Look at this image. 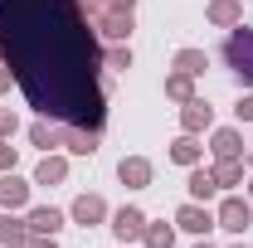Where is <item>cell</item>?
I'll return each instance as SVG.
<instances>
[{
  "label": "cell",
  "mask_w": 253,
  "mask_h": 248,
  "mask_svg": "<svg viewBox=\"0 0 253 248\" xmlns=\"http://www.w3.org/2000/svg\"><path fill=\"white\" fill-rule=\"evenodd\" d=\"M0 63L39 117L102 131L112 97L107 63L78 0H0Z\"/></svg>",
  "instance_id": "1"
},
{
  "label": "cell",
  "mask_w": 253,
  "mask_h": 248,
  "mask_svg": "<svg viewBox=\"0 0 253 248\" xmlns=\"http://www.w3.org/2000/svg\"><path fill=\"white\" fill-rule=\"evenodd\" d=\"M88 25L97 30L102 44H126L136 30V0H78Z\"/></svg>",
  "instance_id": "2"
},
{
  "label": "cell",
  "mask_w": 253,
  "mask_h": 248,
  "mask_svg": "<svg viewBox=\"0 0 253 248\" xmlns=\"http://www.w3.org/2000/svg\"><path fill=\"white\" fill-rule=\"evenodd\" d=\"M219 59L229 63V73H234L239 83H249V88H253V30H249V25H234V30L224 34Z\"/></svg>",
  "instance_id": "3"
},
{
  "label": "cell",
  "mask_w": 253,
  "mask_h": 248,
  "mask_svg": "<svg viewBox=\"0 0 253 248\" xmlns=\"http://www.w3.org/2000/svg\"><path fill=\"white\" fill-rule=\"evenodd\" d=\"M214 224H219L224 234H249V229H253V200H244V195H224L219 209H214Z\"/></svg>",
  "instance_id": "4"
},
{
  "label": "cell",
  "mask_w": 253,
  "mask_h": 248,
  "mask_svg": "<svg viewBox=\"0 0 253 248\" xmlns=\"http://www.w3.org/2000/svg\"><path fill=\"white\" fill-rule=\"evenodd\" d=\"M175 229H185L195 239H210V229H219V224H214V209H205L200 200H190V205L175 209Z\"/></svg>",
  "instance_id": "5"
},
{
  "label": "cell",
  "mask_w": 253,
  "mask_h": 248,
  "mask_svg": "<svg viewBox=\"0 0 253 248\" xmlns=\"http://www.w3.org/2000/svg\"><path fill=\"white\" fill-rule=\"evenodd\" d=\"M117 180H122L126 190H146L156 180V165H151L146 156H122V161H117Z\"/></svg>",
  "instance_id": "6"
},
{
  "label": "cell",
  "mask_w": 253,
  "mask_h": 248,
  "mask_svg": "<svg viewBox=\"0 0 253 248\" xmlns=\"http://www.w3.org/2000/svg\"><path fill=\"white\" fill-rule=\"evenodd\" d=\"M59 146L68 156H93L102 146V131H93V126H59Z\"/></svg>",
  "instance_id": "7"
},
{
  "label": "cell",
  "mask_w": 253,
  "mask_h": 248,
  "mask_svg": "<svg viewBox=\"0 0 253 248\" xmlns=\"http://www.w3.org/2000/svg\"><path fill=\"white\" fill-rule=\"evenodd\" d=\"M210 126H214V107H210L205 97H190V102H180V131L200 136V131H210Z\"/></svg>",
  "instance_id": "8"
},
{
  "label": "cell",
  "mask_w": 253,
  "mask_h": 248,
  "mask_svg": "<svg viewBox=\"0 0 253 248\" xmlns=\"http://www.w3.org/2000/svg\"><path fill=\"white\" fill-rule=\"evenodd\" d=\"M112 234H117L122 244H136V239L146 234V214H141L136 205H122V209L112 214Z\"/></svg>",
  "instance_id": "9"
},
{
  "label": "cell",
  "mask_w": 253,
  "mask_h": 248,
  "mask_svg": "<svg viewBox=\"0 0 253 248\" xmlns=\"http://www.w3.org/2000/svg\"><path fill=\"white\" fill-rule=\"evenodd\" d=\"M210 151H214V161H244V131L239 126H219L210 136Z\"/></svg>",
  "instance_id": "10"
},
{
  "label": "cell",
  "mask_w": 253,
  "mask_h": 248,
  "mask_svg": "<svg viewBox=\"0 0 253 248\" xmlns=\"http://www.w3.org/2000/svg\"><path fill=\"white\" fill-rule=\"evenodd\" d=\"M68 219H73V224H83V229H93V224L107 219V200H102V195H78V200H73V209H68Z\"/></svg>",
  "instance_id": "11"
},
{
  "label": "cell",
  "mask_w": 253,
  "mask_h": 248,
  "mask_svg": "<svg viewBox=\"0 0 253 248\" xmlns=\"http://www.w3.org/2000/svg\"><path fill=\"white\" fill-rule=\"evenodd\" d=\"M205 15L214 30H234V25H244V0H210Z\"/></svg>",
  "instance_id": "12"
},
{
  "label": "cell",
  "mask_w": 253,
  "mask_h": 248,
  "mask_svg": "<svg viewBox=\"0 0 253 248\" xmlns=\"http://www.w3.org/2000/svg\"><path fill=\"white\" fill-rule=\"evenodd\" d=\"M30 205V180H20L15 170L0 175V209H25Z\"/></svg>",
  "instance_id": "13"
},
{
  "label": "cell",
  "mask_w": 253,
  "mask_h": 248,
  "mask_svg": "<svg viewBox=\"0 0 253 248\" xmlns=\"http://www.w3.org/2000/svg\"><path fill=\"white\" fill-rule=\"evenodd\" d=\"M63 219H68V214H63V209H54V205H34L25 224H30V234H49V239H54V234L63 229Z\"/></svg>",
  "instance_id": "14"
},
{
  "label": "cell",
  "mask_w": 253,
  "mask_h": 248,
  "mask_svg": "<svg viewBox=\"0 0 253 248\" xmlns=\"http://www.w3.org/2000/svg\"><path fill=\"white\" fill-rule=\"evenodd\" d=\"M30 244V224L15 219V209H0V248H25Z\"/></svg>",
  "instance_id": "15"
},
{
  "label": "cell",
  "mask_w": 253,
  "mask_h": 248,
  "mask_svg": "<svg viewBox=\"0 0 253 248\" xmlns=\"http://www.w3.org/2000/svg\"><path fill=\"white\" fill-rule=\"evenodd\" d=\"M68 180V161L54 151H44V161L34 165V185H63Z\"/></svg>",
  "instance_id": "16"
},
{
  "label": "cell",
  "mask_w": 253,
  "mask_h": 248,
  "mask_svg": "<svg viewBox=\"0 0 253 248\" xmlns=\"http://www.w3.org/2000/svg\"><path fill=\"white\" fill-rule=\"evenodd\" d=\"M200 156H205V146H200L190 131H180V136L170 141V161H175V165H185V170H190V165H200Z\"/></svg>",
  "instance_id": "17"
},
{
  "label": "cell",
  "mask_w": 253,
  "mask_h": 248,
  "mask_svg": "<svg viewBox=\"0 0 253 248\" xmlns=\"http://www.w3.org/2000/svg\"><path fill=\"white\" fill-rule=\"evenodd\" d=\"M190 200H200V205H210V200H214V195H219V185H214V175H210V170H205V165H190Z\"/></svg>",
  "instance_id": "18"
},
{
  "label": "cell",
  "mask_w": 253,
  "mask_h": 248,
  "mask_svg": "<svg viewBox=\"0 0 253 248\" xmlns=\"http://www.w3.org/2000/svg\"><path fill=\"white\" fill-rule=\"evenodd\" d=\"M210 175H214L219 190H234V185H244V161H214Z\"/></svg>",
  "instance_id": "19"
},
{
  "label": "cell",
  "mask_w": 253,
  "mask_h": 248,
  "mask_svg": "<svg viewBox=\"0 0 253 248\" xmlns=\"http://www.w3.org/2000/svg\"><path fill=\"white\" fill-rule=\"evenodd\" d=\"M166 97H170V102H190V97H195V78L180 73V68L166 73Z\"/></svg>",
  "instance_id": "20"
},
{
  "label": "cell",
  "mask_w": 253,
  "mask_h": 248,
  "mask_svg": "<svg viewBox=\"0 0 253 248\" xmlns=\"http://www.w3.org/2000/svg\"><path fill=\"white\" fill-rule=\"evenodd\" d=\"M170 63H175L180 73H190V78H200V73L210 68V54H205V49H180V54H175Z\"/></svg>",
  "instance_id": "21"
},
{
  "label": "cell",
  "mask_w": 253,
  "mask_h": 248,
  "mask_svg": "<svg viewBox=\"0 0 253 248\" xmlns=\"http://www.w3.org/2000/svg\"><path fill=\"white\" fill-rule=\"evenodd\" d=\"M141 244H146V248H175V224H151V219H146Z\"/></svg>",
  "instance_id": "22"
},
{
  "label": "cell",
  "mask_w": 253,
  "mask_h": 248,
  "mask_svg": "<svg viewBox=\"0 0 253 248\" xmlns=\"http://www.w3.org/2000/svg\"><path fill=\"white\" fill-rule=\"evenodd\" d=\"M30 141L39 146V151H54V146H59V126L49 122V117H39V122L30 126Z\"/></svg>",
  "instance_id": "23"
},
{
  "label": "cell",
  "mask_w": 253,
  "mask_h": 248,
  "mask_svg": "<svg viewBox=\"0 0 253 248\" xmlns=\"http://www.w3.org/2000/svg\"><path fill=\"white\" fill-rule=\"evenodd\" d=\"M102 63L117 68V73H126L131 68V44H102Z\"/></svg>",
  "instance_id": "24"
},
{
  "label": "cell",
  "mask_w": 253,
  "mask_h": 248,
  "mask_svg": "<svg viewBox=\"0 0 253 248\" xmlns=\"http://www.w3.org/2000/svg\"><path fill=\"white\" fill-rule=\"evenodd\" d=\"M15 131H20V117H15L10 107H0V141H5V136H15Z\"/></svg>",
  "instance_id": "25"
},
{
  "label": "cell",
  "mask_w": 253,
  "mask_h": 248,
  "mask_svg": "<svg viewBox=\"0 0 253 248\" xmlns=\"http://www.w3.org/2000/svg\"><path fill=\"white\" fill-rule=\"evenodd\" d=\"M234 117H239V122H253V93H244V97H239V107H234Z\"/></svg>",
  "instance_id": "26"
},
{
  "label": "cell",
  "mask_w": 253,
  "mask_h": 248,
  "mask_svg": "<svg viewBox=\"0 0 253 248\" xmlns=\"http://www.w3.org/2000/svg\"><path fill=\"white\" fill-rule=\"evenodd\" d=\"M15 161H20V151H15V146H5V141H0V170H15Z\"/></svg>",
  "instance_id": "27"
},
{
  "label": "cell",
  "mask_w": 253,
  "mask_h": 248,
  "mask_svg": "<svg viewBox=\"0 0 253 248\" xmlns=\"http://www.w3.org/2000/svg\"><path fill=\"white\" fill-rule=\"evenodd\" d=\"M25 248H59V244H54L49 234H30V244H25Z\"/></svg>",
  "instance_id": "28"
},
{
  "label": "cell",
  "mask_w": 253,
  "mask_h": 248,
  "mask_svg": "<svg viewBox=\"0 0 253 248\" xmlns=\"http://www.w3.org/2000/svg\"><path fill=\"white\" fill-rule=\"evenodd\" d=\"M10 83H15V73H10V68L0 63V93H10Z\"/></svg>",
  "instance_id": "29"
},
{
  "label": "cell",
  "mask_w": 253,
  "mask_h": 248,
  "mask_svg": "<svg viewBox=\"0 0 253 248\" xmlns=\"http://www.w3.org/2000/svg\"><path fill=\"white\" fill-rule=\"evenodd\" d=\"M195 248H214V244H210V239H195Z\"/></svg>",
  "instance_id": "30"
},
{
  "label": "cell",
  "mask_w": 253,
  "mask_h": 248,
  "mask_svg": "<svg viewBox=\"0 0 253 248\" xmlns=\"http://www.w3.org/2000/svg\"><path fill=\"white\" fill-rule=\"evenodd\" d=\"M249 200H253V180H249Z\"/></svg>",
  "instance_id": "31"
},
{
  "label": "cell",
  "mask_w": 253,
  "mask_h": 248,
  "mask_svg": "<svg viewBox=\"0 0 253 248\" xmlns=\"http://www.w3.org/2000/svg\"><path fill=\"white\" fill-rule=\"evenodd\" d=\"M234 248H249V244H234Z\"/></svg>",
  "instance_id": "32"
},
{
  "label": "cell",
  "mask_w": 253,
  "mask_h": 248,
  "mask_svg": "<svg viewBox=\"0 0 253 248\" xmlns=\"http://www.w3.org/2000/svg\"><path fill=\"white\" fill-rule=\"evenodd\" d=\"M249 165H253V151H249Z\"/></svg>",
  "instance_id": "33"
}]
</instances>
